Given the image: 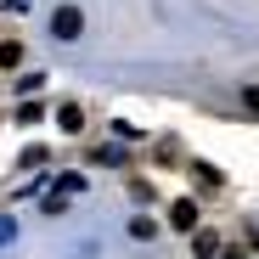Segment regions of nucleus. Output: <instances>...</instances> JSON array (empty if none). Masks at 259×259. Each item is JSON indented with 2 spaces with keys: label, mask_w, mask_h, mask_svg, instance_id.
Masks as SVG:
<instances>
[{
  "label": "nucleus",
  "mask_w": 259,
  "mask_h": 259,
  "mask_svg": "<svg viewBox=\"0 0 259 259\" xmlns=\"http://www.w3.org/2000/svg\"><path fill=\"white\" fill-rule=\"evenodd\" d=\"M57 124H62V136H79V130H84V113H79V102L57 107Z\"/></svg>",
  "instance_id": "nucleus-3"
},
{
  "label": "nucleus",
  "mask_w": 259,
  "mask_h": 259,
  "mask_svg": "<svg viewBox=\"0 0 259 259\" xmlns=\"http://www.w3.org/2000/svg\"><path fill=\"white\" fill-rule=\"evenodd\" d=\"M23 62V46H17V39H0V68H17Z\"/></svg>",
  "instance_id": "nucleus-5"
},
{
  "label": "nucleus",
  "mask_w": 259,
  "mask_h": 259,
  "mask_svg": "<svg viewBox=\"0 0 259 259\" xmlns=\"http://www.w3.org/2000/svg\"><path fill=\"white\" fill-rule=\"evenodd\" d=\"M169 226H175V231H192V226H197V203H192V197H181L175 208H169Z\"/></svg>",
  "instance_id": "nucleus-2"
},
{
  "label": "nucleus",
  "mask_w": 259,
  "mask_h": 259,
  "mask_svg": "<svg viewBox=\"0 0 259 259\" xmlns=\"http://www.w3.org/2000/svg\"><path fill=\"white\" fill-rule=\"evenodd\" d=\"M192 253H197V259H214V253H220V237H214V231H197V237H192Z\"/></svg>",
  "instance_id": "nucleus-4"
},
{
  "label": "nucleus",
  "mask_w": 259,
  "mask_h": 259,
  "mask_svg": "<svg viewBox=\"0 0 259 259\" xmlns=\"http://www.w3.org/2000/svg\"><path fill=\"white\" fill-rule=\"evenodd\" d=\"M79 28H84V12L79 6H57L51 12V34L57 39H79Z\"/></svg>",
  "instance_id": "nucleus-1"
},
{
  "label": "nucleus",
  "mask_w": 259,
  "mask_h": 259,
  "mask_svg": "<svg viewBox=\"0 0 259 259\" xmlns=\"http://www.w3.org/2000/svg\"><path fill=\"white\" fill-rule=\"evenodd\" d=\"M242 107H248V113H259V84H242Z\"/></svg>",
  "instance_id": "nucleus-7"
},
{
  "label": "nucleus",
  "mask_w": 259,
  "mask_h": 259,
  "mask_svg": "<svg viewBox=\"0 0 259 259\" xmlns=\"http://www.w3.org/2000/svg\"><path fill=\"white\" fill-rule=\"evenodd\" d=\"M12 231H17V226L6 220V214H0V242H12Z\"/></svg>",
  "instance_id": "nucleus-8"
},
{
  "label": "nucleus",
  "mask_w": 259,
  "mask_h": 259,
  "mask_svg": "<svg viewBox=\"0 0 259 259\" xmlns=\"http://www.w3.org/2000/svg\"><path fill=\"white\" fill-rule=\"evenodd\" d=\"M130 237H141V242H147V237H158V220H147V214H136V220H130Z\"/></svg>",
  "instance_id": "nucleus-6"
}]
</instances>
